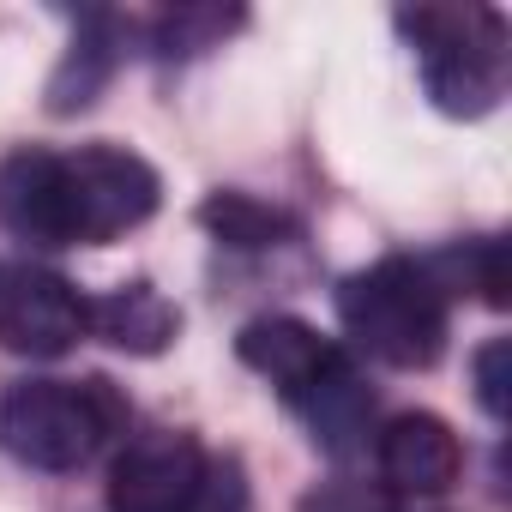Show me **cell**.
I'll use <instances>...</instances> for the list:
<instances>
[{
	"mask_svg": "<svg viewBox=\"0 0 512 512\" xmlns=\"http://www.w3.org/2000/svg\"><path fill=\"white\" fill-rule=\"evenodd\" d=\"M398 37L416 49L422 85L440 115L476 121L506 97V19L494 7H404Z\"/></svg>",
	"mask_w": 512,
	"mask_h": 512,
	"instance_id": "277c9868",
	"label": "cell"
},
{
	"mask_svg": "<svg viewBox=\"0 0 512 512\" xmlns=\"http://www.w3.org/2000/svg\"><path fill=\"white\" fill-rule=\"evenodd\" d=\"M470 272H476V290H482V302H488V308H506V241H500V235L476 241V260H470Z\"/></svg>",
	"mask_w": 512,
	"mask_h": 512,
	"instance_id": "e0dca14e",
	"label": "cell"
},
{
	"mask_svg": "<svg viewBox=\"0 0 512 512\" xmlns=\"http://www.w3.org/2000/svg\"><path fill=\"white\" fill-rule=\"evenodd\" d=\"M199 223L223 241V247H241V253H260V247H278L296 235V217L253 199V193H211L199 205Z\"/></svg>",
	"mask_w": 512,
	"mask_h": 512,
	"instance_id": "7c38bea8",
	"label": "cell"
},
{
	"mask_svg": "<svg viewBox=\"0 0 512 512\" xmlns=\"http://www.w3.org/2000/svg\"><path fill=\"white\" fill-rule=\"evenodd\" d=\"M338 320L356 350L386 368H434L446 350V284L422 260H374L338 284Z\"/></svg>",
	"mask_w": 512,
	"mask_h": 512,
	"instance_id": "3957f363",
	"label": "cell"
},
{
	"mask_svg": "<svg viewBox=\"0 0 512 512\" xmlns=\"http://www.w3.org/2000/svg\"><path fill=\"white\" fill-rule=\"evenodd\" d=\"M187 512H253L241 464L235 458H211V470H205V482H199V494H193Z\"/></svg>",
	"mask_w": 512,
	"mask_h": 512,
	"instance_id": "2e32d148",
	"label": "cell"
},
{
	"mask_svg": "<svg viewBox=\"0 0 512 512\" xmlns=\"http://www.w3.org/2000/svg\"><path fill=\"white\" fill-rule=\"evenodd\" d=\"M296 512H398L392 506V488L380 482H362V476H332V482H314Z\"/></svg>",
	"mask_w": 512,
	"mask_h": 512,
	"instance_id": "5bb4252c",
	"label": "cell"
},
{
	"mask_svg": "<svg viewBox=\"0 0 512 512\" xmlns=\"http://www.w3.org/2000/svg\"><path fill=\"white\" fill-rule=\"evenodd\" d=\"M380 488L398 494H446L464 470V446L446 416L434 410H404L380 428Z\"/></svg>",
	"mask_w": 512,
	"mask_h": 512,
	"instance_id": "ba28073f",
	"label": "cell"
},
{
	"mask_svg": "<svg viewBox=\"0 0 512 512\" xmlns=\"http://www.w3.org/2000/svg\"><path fill=\"white\" fill-rule=\"evenodd\" d=\"M470 374H476V404H482L494 422H506V386H512V338H488V344L476 350Z\"/></svg>",
	"mask_w": 512,
	"mask_h": 512,
	"instance_id": "9a60e30c",
	"label": "cell"
},
{
	"mask_svg": "<svg viewBox=\"0 0 512 512\" xmlns=\"http://www.w3.org/2000/svg\"><path fill=\"white\" fill-rule=\"evenodd\" d=\"M91 332H97L103 344L127 350V356H157V350L175 344L181 314H175V302H169L163 290H151V284H121V290H109L103 302H91Z\"/></svg>",
	"mask_w": 512,
	"mask_h": 512,
	"instance_id": "30bf717a",
	"label": "cell"
},
{
	"mask_svg": "<svg viewBox=\"0 0 512 512\" xmlns=\"http://www.w3.org/2000/svg\"><path fill=\"white\" fill-rule=\"evenodd\" d=\"M205 470L211 452L187 428L133 434L109 464V512H187Z\"/></svg>",
	"mask_w": 512,
	"mask_h": 512,
	"instance_id": "52a82bcc",
	"label": "cell"
},
{
	"mask_svg": "<svg viewBox=\"0 0 512 512\" xmlns=\"http://www.w3.org/2000/svg\"><path fill=\"white\" fill-rule=\"evenodd\" d=\"M163 205L157 169L127 145H79L61 151V217L67 247H103L127 229H139Z\"/></svg>",
	"mask_w": 512,
	"mask_h": 512,
	"instance_id": "5b68a950",
	"label": "cell"
},
{
	"mask_svg": "<svg viewBox=\"0 0 512 512\" xmlns=\"http://www.w3.org/2000/svg\"><path fill=\"white\" fill-rule=\"evenodd\" d=\"M91 332V302L49 266L0 260V350L13 356H67Z\"/></svg>",
	"mask_w": 512,
	"mask_h": 512,
	"instance_id": "8992f818",
	"label": "cell"
},
{
	"mask_svg": "<svg viewBox=\"0 0 512 512\" xmlns=\"http://www.w3.org/2000/svg\"><path fill=\"white\" fill-rule=\"evenodd\" d=\"M121 19H109V13H91L85 19V31L73 37V49H67V61L55 67V79H49V109L55 115H79V109H91L97 103V91L109 85V73H115V61H121Z\"/></svg>",
	"mask_w": 512,
	"mask_h": 512,
	"instance_id": "8fae6325",
	"label": "cell"
},
{
	"mask_svg": "<svg viewBox=\"0 0 512 512\" xmlns=\"http://www.w3.org/2000/svg\"><path fill=\"white\" fill-rule=\"evenodd\" d=\"M241 25H247L241 7H175V13H163V19L151 25V43H157L163 61H193V55L217 49V43H223L229 31H241Z\"/></svg>",
	"mask_w": 512,
	"mask_h": 512,
	"instance_id": "4fadbf2b",
	"label": "cell"
},
{
	"mask_svg": "<svg viewBox=\"0 0 512 512\" xmlns=\"http://www.w3.org/2000/svg\"><path fill=\"white\" fill-rule=\"evenodd\" d=\"M235 356L278 386V398L314 428V440L326 452H350L356 434L368 428V386L356 380L344 344H332L326 332H314L296 314H266V320H247L235 338Z\"/></svg>",
	"mask_w": 512,
	"mask_h": 512,
	"instance_id": "6da1fadb",
	"label": "cell"
},
{
	"mask_svg": "<svg viewBox=\"0 0 512 512\" xmlns=\"http://www.w3.org/2000/svg\"><path fill=\"white\" fill-rule=\"evenodd\" d=\"M127 398L115 380H13L0 392V452H13L31 470H79L91 464L121 428Z\"/></svg>",
	"mask_w": 512,
	"mask_h": 512,
	"instance_id": "7a4b0ae2",
	"label": "cell"
},
{
	"mask_svg": "<svg viewBox=\"0 0 512 512\" xmlns=\"http://www.w3.org/2000/svg\"><path fill=\"white\" fill-rule=\"evenodd\" d=\"M0 223L31 247H67L61 217V151L25 145L0 163Z\"/></svg>",
	"mask_w": 512,
	"mask_h": 512,
	"instance_id": "9c48e42d",
	"label": "cell"
}]
</instances>
